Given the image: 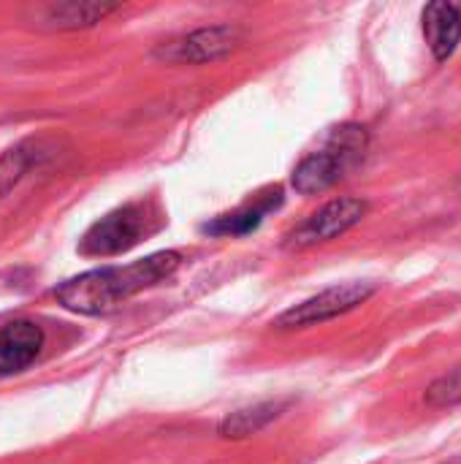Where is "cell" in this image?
<instances>
[{
	"instance_id": "3957f363",
	"label": "cell",
	"mask_w": 461,
	"mask_h": 464,
	"mask_svg": "<svg viewBox=\"0 0 461 464\" xmlns=\"http://www.w3.org/2000/svg\"><path fill=\"white\" fill-rule=\"evenodd\" d=\"M155 212L144 201L125 204L98 223L90 226V231L82 237L79 253L82 256H117L130 247H136L149 231H152Z\"/></svg>"
},
{
	"instance_id": "8fae6325",
	"label": "cell",
	"mask_w": 461,
	"mask_h": 464,
	"mask_svg": "<svg viewBox=\"0 0 461 464\" xmlns=\"http://www.w3.org/2000/svg\"><path fill=\"white\" fill-rule=\"evenodd\" d=\"M280 413V405L274 402H266V405H255V408H247V411H239L234 416H228L220 427V435L223 438H250L255 435L258 430H264L272 419H277Z\"/></svg>"
},
{
	"instance_id": "52a82bcc",
	"label": "cell",
	"mask_w": 461,
	"mask_h": 464,
	"mask_svg": "<svg viewBox=\"0 0 461 464\" xmlns=\"http://www.w3.org/2000/svg\"><path fill=\"white\" fill-rule=\"evenodd\" d=\"M43 348V332L30 321H14L0 329V378L27 370Z\"/></svg>"
},
{
	"instance_id": "277c9868",
	"label": "cell",
	"mask_w": 461,
	"mask_h": 464,
	"mask_svg": "<svg viewBox=\"0 0 461 464\" xmlns=\"http://www.w3.org/2000/svg\"><path fill=\"white\" fill-rule=\"evenodd\" d=\"M242 44V30L231 24H215L193 30L177 41H168L155 49L158 60L174 63V65H204L228 57Z\"/></svg>"
},
{
	"instance_id": "5b68a950",
	"label": "cell",
	"mask_w": 461,
	"mask_h": 464,
	"mask_svg": "<svg viewBox=\"0 0 461 464\" xmlns=\"http://www.w3.org/2000/svg\"><path fill=\"white\" fill-rule=\"evenodd\" d=\"M375 294L372 283H345V285H334L321 291L318 296L291 307L288 313H283L274 326L277 329H307L323 321H331L337 315H345L351 310H356L359 304H364L370 296Z\"/></svg>"
},
{
	"instance_id": "7a4b0ae2",
	"label": "cell",
	"mask_w": 461,
	"mask_h": 464,
	"mask_svg": "<svg viewBox=\"0 0 461 464\" xmlns=\"http://www.w3.org/2000/svg\"><path fill=\"white\" fill-rule=\"evenodd\" d=\"M364 150L367 130L361 125H340L326 136V141L315 152L302 158L291 182L304 196L323 193L334 182H340L359 158H364Z\"/></svg>"
},
{
	"instance_id": "8992f818",
	"label": "cell",
	"mask_w": 461,
	"mask_h": 464,
	"mask_svg": "<svg viewBox=\"0 0 461 464\" xmlns=\"http://www.w3.org/2000/svg\"><path fill=\"white\" fill-rule=\"evenodd\" d=\"M367 201L364 198H334L329 204H323L318 212H312L304 223H299L293 228V234L288 237L291 247H312V245H323L331 242L337 237H342L345 231H351L353 226H359L367 215Z\"/></svg>"
},
{
	"instance_id": "4fadbf2b",
	"label": "cell",
	"mask_w": 461,
	"mask_h": 464,
	"mask_svg": "<svg viewBox=\"0 0 461 464\" xmlns=\"http://www.w3.org/2000/svg\"><path fill=\"white\" fill-rule=\"evenodd\" d=\"M429 400L435 405H451V402H461V370L454 375H446L443 381H437L429 389Z\"/></svg>"
},
{
	"instance_id": "9c48e42d",
	"label": "cell",
	"mask_w": 461,
	"mask_h": 464,
	"mask_svg": "<svg viewBox=\"0 0 461 464\" xmlns=\"http://www.w3.org/2000/svg\"><path fill=\"white\" fill-rule=\"evenodd\" d=\"M120 5L114 3H49L35 8V24L46 30H76V27H90L103 22L109 14H114Z\"/></svg>"
},
{
	"instance_id": "7c38bea8",
	"label": "cell",
	"mask_w": 461,
	"mask_h": 464,
	"mask_svg": "<svg viewBox=\"0 0 461 464\" xmlns=\"http://www.w3.org/2000/svg\"><path fill=\"white\" fill-rule=\"evenodd\" d=\"M272 207V201H266L258 209H247V212H236V215H226L217 223L206 226V231L212 234H247L250 228H255L261 223V218L266 215V209Z\"/></svg>"
},
{
	"instance_id": "30bf717a",
	"label": "cell",
	"mask_w": 461,
	"mask_h": 464,
	"mask_svg": "<svg viewBox=\"0 0 461 464\" xmlns=\"http://www.w3.org/2000/svg\"><path fill=\"white\" fill-rule=\"evenodd\" d=\"M41 158V141H22L0 158V198H5Z\"/></svg>"
},
{
	"instance_id": "ba28073f",
	"label": "cell",
	"mask_w": 461,
	"mask_h": 464,
	"mask_svg": "<svg viewBox=\"0 0 461 464\" xmlns=\"http://www.w3.org/2000/svg\"><path fill=\"white\" fill-rule=\"evenodd\" d=\"M424 33L437 60H448L461 41V3L437 0L424 8Z\"/></svg>"
},
{
	"instance_id": "6da1fadb",
	"label": "cell",
	"mask_w": 461,
	"mask_h": 464,
	"mask_svg": "<svg viewBox=\"0 0 461 464\" xmlns=\"http://www.w3.org/2000/svg\"><path fill=\"white\" fill-rule=\"evenodd\" d=\"M179 253L163 250L155 256H147L141 261L125 264V266H103L84 272L79 277H71L57 288V302L82 315H106L117 310L130 296L168 280L179 266Z\"/></svg>"
}]
</instances>
